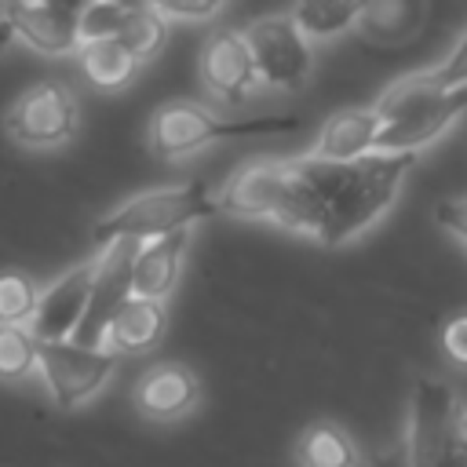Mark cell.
<instances>
[{
    "mask_svg": "<svg viewBox=\"0 0 467 467\" xmlns=\"http://www.w3.org/2000/svg\"><path fill=\"white\" fill-rule=\"evenodd\" d=\"M456 427H460V438L467 441V409L460 405V420H456Z\"/></svg>",
    "mask_w": 467,
    "mask_h": 467,
    "instance_id": "1f68e13d",
    "label": "cell"
},
{
    "mask_svg": "<svg viewBox=\"0 0 467 467\" xmlns=\"http://www.w3.org/2000/svg\"><path fill=\"white\" fill-rule=\"evenodd\" d=\"M99 263L102 252L88 255L84 263L69 266L66 274H58L44 292H40V306L36 317L29 325L36 343H69L88 314L91 292H95V277H99Z\"/></svg>",
    "mask_w": 467,
    "mask_h": 467,
    "instance_id": "9c48e42d",
    "label": "cell"
},
{
    "mask_svg": "<svg viewBox=\"0 0 467 467\" xmlns=\"http://www.w3.org/2000/svg\"><path fill=\"white\" fill-rule=\"evenodd\" d=\"M358 467H368V460H361V463H358Z\"/></svg>",
    "mask_w": 467,
    "mask_h": 467,
    "instance_id": "d6a6232c",
    "label": "cell"
},
{
    "mask_svg": "<svg viewBox=\"0 0 467 467\" xmlns=\"http://www.w3.org/2000/svg\"><path fill=\"white\" fill-rule=\"evenodd\" d=\"M219 186L215 182H179V186H157L146 193L128 197L91 226L95 252H106L117 241H157L179 230H190L193 223H204L219 215Z\"/></svg>",
    "mask_w": 467,
    "mask_h": 467,
    "instance_id": "3957f363",
    "label": "cell"
},
{
    "mask_svg": "<svg viewBox=\"0 0 467 467\" xmlns=\"http://www.w3.org/2000/svg\"><path fill=\"white\" fill-rule=\"evenodd\" d=\"M358 15H361V4H347V0H306L288 11V18L296 22L306 44L336 40L339 33L358 26Z\"/></svg>",
    "mask_w": 467,
    "mask_h": 467,
    "instance_id": "ffe728a7",
    "label": "cell"
},
{
    "mask_svg": "<svg viewBox=\"0 0 467 467\" xmlns=\"http://www.w3.org/2000/svg\"><path fill=\"white\" fill-rule=\"evenodd\" d=\"M186 248H190V230L168 234L157 241H142L135 252V263H131V299L164 303V296L179 281Z\"/></svg>",
    "mask_w": 467,
    "mask_h": 467,
    "instance_id": "9a60e30c",
    "label": "cell"
},
{
    "mask_svg": "<svg viewBox=\"0 0 467 467\" xmlns=\"http://www.w3.org/2000/svg\"><path fill=\"white\" fill-rule=\"evenodd\" d=\"M219 208L237 219H266L314 237V193L303 157H266L244 164L219 190Z\"/></svg>",
    "mask_w": 467,
    "mask_h": 467,
    "instance_id": "7a4b0ae2",
    "label": "cell"
},
{
    "mask_svg": "<svg viewBox=\"0 0 467 467\" xmlns=\"http://www.w3.org/2000/svg\"><path fill=\"white\" fill-rule=\"evenodd\" d=\"M441 350L449 354L452 365L467 368V310H463V314H452V317L441 325Z\"/></svg>",
    "mask_w": 467,
    "mask_h": 467,
    "instance_id": "4316f807",
    "label": "cell"
},
{
    "mask_svg": "<svg viewBox=\"0 0 467 467\" xmlns=\"http://www.w3.org/2000/svg\"><path fill=\"white\" fill-rule=\"evenodd\" d=\"M423 80H427L434 91H456V88H467V33L452 44V51H449L438 66L423 69Z\"/></svg>",
    "mask_w": 467,
    "mask_h": 467,
    "instance_id": "d4e9b609",
    "label": "cell"
},
{
    "mask_svg": "<svg viewBox=\"0 0 467 467\" xmlns=\"http://www.w3.org/2000/svg\"><path fill=\"white\" fill-rule=\"evenodd\" d=\"M441 467H467V441L460 438V431H456V438H452V445H449Z\"/></svg>",
    "mask_w": 467,
    "mask_h": 467,
    "instance_id": "f546056e",
    "label": "cell"
},
{
    "mask_svg": "<svg viewBox=\"0 0 467 467\" xmlns=\"http://www.w3.org/2000/svg\"><path fill=\"white\" fill-rule=\"evenodd\" d=\"M157 7V15L164 18V22H208V18H215L219 11H223V4H215V0H197V4H182V0H164V4H153Z\"/></svg>",
    "mask_w": 467,
    "mask_h": 467,
    "instance_id": "484cf974",
    "label": "cell"
},
{
    "mask_svg": "<svg viewBox=\"0 0 467 467\" xmlns=\"http://www.w3.org/2000/svg\"><path fill=\"white\" fill-rule=\"evenodd\" d=\"M460 113H467V88L445 91V95L431 99L427 106H420L416 113H409L394 124H383L379 139H376V153H416L420 146H427L441 131H449L460 120Z\"/></svg>",
    "mask_w": 467,
    "mask_h": 467,
    "instance_id": "4fadbf2b",
    "label": "cell"
},
{
    "mask_svg": "<svg viewBox=\"0 0 467 467\" xmlns=\"http://www.w3.org/2000/svg\"><path fill=\"white\" fill-rule=\"evenodd\" d=\"M368 467H409V452H405V445H394V449L372 456Z\"/></svg>",
    "mask_w": 467,
    "mask_h": 467,
    "instance_id": "f1b7e54d",
    "label": "cell"
},
{
    "mask_svg": "<svg viewBox=\"0 0 467 467\" xmlns=\"http://www.w3.org/2000/svg\"><path fill=\"white\" fill-rule=\"evenodd\" d=\"M434 215H438V223L449 234H456L467 244V197H445V201H438Z\"/></svg>",
    "mask_w": 467,
    "mask_h": 467,
    "instance_id": "83f0119b",
    "label": "cell"
},
{
    "mask_svg": "<svg viewBox=\"0 0 467 467\" xmlns=\"http://www.w3.org/2000/svg\"><path fill=\"white\" fill-rule=\"evenodd\" d=\"M379 117L372 113V106H354V109H336L321 131H317V142H314V153L317 161H332V164H350V161H361L368 153H376V139H379Z\"/></svg>",
    "mask_w": 467,
    "mask_h": 467,
    "instance_id": "5bb4252c",
    "label": "cell"
},
{
    "mask_svg": "<svg viewBox=\"0 0 467 467\" xmlns=\"http://www.w3.org/2000/svg\"><path fill=\"white\" fill-rule=\"evenodd\" d=\"M36 350H40V343L33 339L29 328L0 325V383L29 379L36 372Z\"/></svg>",
    "mask_w": 467,
    "mask_h": 467,
    "instance_id": "603a6c76",
    "label": "cell"
},
{
    "mask_svg": "<svg viewBox=\"0 0 467 467\" xmlns=\"http://www.w3.org/2000/svg\"><path fill=\"white\" fill-rule=\"evenodd\" d=\"M80 73L88 77L91 88L99 91H120L135 80L139 62L128 55V47L120 40H99V44H80L77 51Z\"/></svg>",
    "mask_w": 467,
    "mask_h": 467,
    "instance_id": "d6986e66",
    "label": "cell"
},
{
    "mask_svg": "<svg viewBox=\"0 0 467 467\" xmlns=\"http://www.w3.org/2000/svg\"><path fill=\"white\" fill-rule=\"evenodd\" d=\"M361 460L365 456L354 445V438L332 420H314L296 438V463L299 467H358Z\"/></svg>",
    "mask_w": 467,
    "mask_h": 467,
    "instance_id": "ac0fdd59",
    "label": "cell"
},
{
    "mask_svg": "<svg viewBox=\"0 0 467 467\" xmlns=\"http://www.w3.org/2000/svg\"><path fill=\"white\" fill-rule=\"evenodd\" d=\"M420 153H368L350 164H332L303 153L314 193V241L336 248L368 230L398 197Z\"/></svg>",
    "mask_w": 467,
    "mask_h": 467,
    "instance_id": "6da1fadb",
    "label": "cell"
},
{
    "mask_svg": "<svg viewBox=\"0 0 467 467\" xmlns=\"http://www.w3.org/2000/svg\"><path fill=\"white\" fill-rule=\"evenodd\" d=\"M40 285L26 270H0V325L29 328L40 306Z\"/></svg>",
    "mask_w": 467,
    "mask_h": 467,
    "instance_id": "7402d4cb",
    "label": "cell"
},
{
    "mask_svg": "<svg viewBox=\"0 0 467 467\" xmlns=\"http://www.w3.org/2000/svg\"><path fill=\"white\" fill-rule=\"evenodd\" d=\"M303 120L292 113H274V117H219L208 106L193 99H171L153 109L146 124V142L153 157L161 161H182L212 142L226 139H274L299 131Z\"/></svg>",
    "mask_w": 467,
    "mask_h": 467,
    "instance_id": "277c9868",
    "label": "cell"
},
{
    "mask_svg": "<svg viewBox=\"0 0 467 467\" xmlns=\"http://www.w3.org/2000/svg\"><path fill=\"white\" fill-rule=\"evenodd\" d=\"M15 40H18V36H15V26H11L7 15H4V18H0V55H7V47H11Z\"/></svg>",
    "mask_w": 467,
    "mask_h": 467,
    "instance_id": "4dcf8cb0",
    "label": "cell"
},
{
    "mask_svg": "<svg viewBox=\"0 0 467 467\" xmlns=\"http://www.w3.org/2000/svg\"><path fill=\"white\" fill-rule=\"evenodd\" d=\"M201 80L223 102H244L263 88L241 29H215L201 47Z\"/></svg>",
    "mask_w": 467,
    "mask_h": 467,
    "instance_id": "8fae6325",
    "label": "cell"
},
{
    "mask_svg": "<svg viewBox=\"0 0 467 467\" xmlns=\"http://www.w3.org/2000/svg\"><path fill=\"white\" fill-rule=\"evenodd\" d=\"M427 4L416 0H383V4H361L358 33L372 44H401L423 29Z\"/></svg>",
    "mask_w": 467,
    "mask_h": 467,
    "instance_id": "e0dca14e",
    "label": "cell"
},
{
    "mask_svg": "<svg viewBox=\"0 0 467 467\" xmlns=\"http://www.w3.org/2000/svg\"><path fill=\"white\" fill-rule=\"evenodd\" d=\"M135 4H117V0H99L80 7V44H99V40H117L128 15Z\"/></svg>",
    "mask_w": 467,
    "mask_h": 467,
    "instance_id": "cb8c5ba5",
    "label": "cell"
},
{
    "mask_svg": "<svg viewBox=\"0 0 467 467\" xmlns=\"http://www.w3.org/2000/svg\"><path fill=\"white\" fill-rule=\"evenodd\" d=\"M409 467H441L445 452L456 438V420H460V405L452 398V390L441 379L420 376L412 387V401H409Z\"/></svg>",
    "mask_w": 467,
    "mask_h": 467,
    "instance_id": "ba28073f",
    "label": "cell"
},
{
    "mask_svg": "<svg viewBox=\"0 0 467 467\" xmlns=\"http://www.w3.org/2000/svg\"><path fill=\"white\" fill-rule=\"evenodd\" d=\"M168 29H171V26L157 15L153 4H135L117 40H120V44L128 47V55L142 66V62H150L153 55H161V47L168 44Z\"/></svg>",
    "mask_w": 467,
    "mask_h": 467,
    "instance_id": "44dd1931",
    "label": "cell"
},
{
    "mask_svg": "<svg viewBox=\"0 0 467 467\" xmlns=\"http://www.w3.org/2000/svg\"><path fill=\"white\" fill-rule=\"evenodd\" d=\"M168 328V310L164 303L153 299H128L106 325L102 336V350L109 354H139V350H153L161 343Z\"/></svg>",
    "mask_w": 467,
    "mask_h": 467,
    "instance_id": "2e32d148",
    "label": "cell"
},
{
    "mask_svg": "<svg viewBox=\"0 0 467 467\" xmlns=\"http://www.w3.org/2000/svg\"><path fill=\"white\" fill-rule=\"evenodd\" d=\"M0 18H4V7H0Z\"/></svg>",
    "mask_w": 467,
    "mask_h": 467,
    "instance_id": "836d02e7",
    "label": "cell"
},
{
    "mask_svg": "<svg viewBox=\"0 0 467 467\" xmlns=\"http://www.w3.org/2000/svg\"><path fill=\"white\" fill-rule=\"evenodd\" d=\"M36 372L47 387V398L55 409L69 412L91 401L109 376L117 372V354L109 350H88L80 343H40L36 350Z\"/></svg>",
    "mask_w": 467,
    "mask_h": 467,
    "instance_id": "8992f818",
    "label": "cell"
},
{
    "mask_svg": "<svg viewBox=\"0 0 467 467\" xmlns=\"http://www.w3.org/2000/svg\"><path fill=\"white\" fill-rule=\"evenodd\" d=\"M80 128V102L62 80L29 84L4 113V131L26 150H58Z\"/></svg>",
    "mask_w": 467,
    "mask_h": 467,
    "instance_id": "5b68a950",
    "label": "cell"
},
{
    "mask_svg": "<svg viewBox=\"0 0 467 467\" xmlns=\"http://www.w3.org/2000/svg\"><path fill=\"white\" fill-rule=\"evenodd\" d=\"M255 73L266 88H281V91H296L306 84L310 69H314V55L310 44L303 40V33L296 29V22L288 15H266L255 18L241 29Z\"/></svg>",
    "mask_w": 467,
    "mask_h": 467,
    "instance_id": "52a82bcc",
    "label": "cell"
},
{
    "mask_svg": "<svg viewBox=\"0 0 467 467\" xmlns=\"http://www.w3.org/2000/svg\"><path fill=\"white\" fill-rule=\"evenodd\" d=\"M197 401H201V379L182 361H157L131 387V405L150 423H175L190 416Z\"/></svg>",
    "mask_w": 467,
    "mask_h": 467,
    "instance_id": "30bf717a",
    "label": "cell"
},
{
    "mask_svg": "<svg viewBox=\"0 0 467 467\" xmlns=\"http://www.w3.org/2000/svg\"><path fill=\"white\" fill-rule=\"evenodd\" d=\"M4 15L15 26V36L40 55H77L80 51V7L7 4Z\"/></svg>",
    "mask_w": 467,
    "mask_h": 467,
    "instance_id": "7c38bea8",
    "label": "cell"
}]
</instances>
